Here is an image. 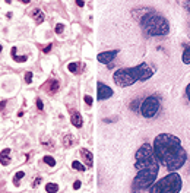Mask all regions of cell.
Instances as JSON below:
<instances>
[{
  "label": "cell",
  "instance_id": "obj_21",
  "mask_svg": "<svg viewBox=\"0 0 190 193\" xmlns=\"http://www.w3.org/2000/svg\"><path fill=\"white\" fill-rule=\"evenodd\" d=\"M72 168H75V170H78V171H85L86 168L84 164H80L79 161H73L72 162Z\"/></svg>",
  "mask_w": 190,
  "mask_h": 193
},
{
  "label": "cell",
  "instance_id": "obj_31",
  "mask_svg": "<svg viewBox=\"0 0 190 193\" xmlns=\"http://www.w3.org/2000/svg\"><path fill=\"white\" fill-rule=\"evenodd\" d=\"M79 187H80V181H79V180H76V181L73 183V189H75V190H78Z\"/></svg>",
  "mask_w": 190,
  "mask_h": 193
},
{
  "label": "cell",
  "instance_id": "obj_3",
  "mask_svg": "<svg viewBox=\"0 0 190 193\" xmlns=\"http://www.w3.org/2000/svg\"><path fill=\"white\" fill-rule=\"evenodd\" d=\"M140 27L149 37H162L170 32V24L162 15L155 12L154 9H145L143 15L138 18Z\"/></svg>",
  "mask_w": 190,
  "mask_h": 193
},
{
  "label": "cell",
  "instance_id": "obj_24",
  "mask_svg": "<svg viewBox=\"0 0 190 193\" xmlns=\"http://www.w3.org/2000/svg\"><path fill=\"white\" fill-rule=\"evenodd\" d=\"M63 29H65V25H63V24H57L56 28H54L56 34H61V32H63Z\"/></svg>",
  "mask_w": 190,
  "mask_h": 193
},
{
  "label": "cell",
  "instance_id": "obj_20",
  "mask_svg": "<svg viewBox=\"0 0 190 193\" xmlns=\"http://www.w3.org/2000/svg\"><path fill=\"white\" fill-rule=\"evenodd\" d=\"M43 160H44V162H46L47 165H50V167H54V165H56V160L53 158L51 155H46V157H44Z\"/></svg>",
  "mask_w": 190,
  "mask_h": 193
},
{
  "label": "cell",
  "instance_id": "obj_19",
  "mask_svg": "<svg viewBox=\"0 0 190 193\" xmlns=\"http://www.w3.org/2000/svg\"><path fill=\"white\" fill-rule=\"evenodd\" d=\"M24 177H25V173H24V171H18V173L15 174V177H13V183L18 186V184H19V181L24 179Z\"/></svg>",
  "mask_w": 190,
  "mask_h": 193
},
{
  "label": "cell",
  "instance_id": "obj_2",
  "mask_svg": "<svg viewBox=\"0 0 190 193\" xmlns=\"http://www.w3.org/2000/svg\"><path fill=\"white\" fill-rule=\"evenodd\" d=\"M155 73V67H152L151 65L148 63H140L135 67H121V69H117L114 75H113V80L117 87L126 88L133 85L135 82L138 80H145L151 79Z\"/></svg>",
  "mask_w": 190,
  "mask_h": 193
},
{
  "label": "cell",
  "instance_id": "obj_7",
  "mask_svg": "<svg viewBox=\"0 0 190 193\" xmlns=\"http://www.w3.org/2000/svg\"><path fill=\"white\" fill-rule=\"evenodd\" d=\"M159 107H161V100H159V97L157 95H149V97H146L143 101H142V104H140V114L143 116L145 119H152V117H155L157 113L159 111Z\"/></svg>",
  "mask_w": 190,
  "mask_h": 193
},
{
  "label": "cell",
  "instance_id": "obj_13",
  "mask_svg": "<svg viewBox=\"0 0 190 193\" xmlns=\"http://www.w3.org/2000/svg\"><path fill=\"white\" fill-rule=\"evenodd\" d=\"M29 16H31V18H34V20H35L37 24H41V22H44V19H46V15L43 13L38 7L32 9V10H31V13H29Z\"/></svg>",
  "mask_w": 190,
  "mask_h": 193
},
{
  "label": "cell",
  "instance_id": "obj_33",
  "mask_svg": "<svg viewBox=\"0 0 190 193\" xmlns=\"http://www.w3.org/2000/svg\"><path fill=\"white\" fill-rule=\"evenodd\" d=\"M51 44H48V46L47 47H44V50H43V51H44V53H48V51H51Z\"/></svg>",
  "mask_w": 190,
  "mask_h": 193
},
{
  "label": "cell",
  "instance_id": "obj_26",
  "mask_svg": "<svg viewBox=\"0 0 190 193\" xmlns=\"http://www.w3.org/2000/svg\"><path fill=\"white\" fill-rule=\"evenodd\" d=\"M25 82L26 84H31L32 82V72H26L25 73Z\"/></svg>",
  "mask_w": 190,
  "mask_h": 193
},
{
  "label": "cell",
  "instance_id": "obj_28",
  "mask_svg": "<svg viewBox=\"0 0 190 193\" xmlns=\"http://www.w3.org/2000/svg\"><path fill=\"white\" fill-rule=\"evenodd\" d=\"M183 7L190 13V0H186V2H183Z\"/></svg>",
  "mask_w": 190,
  "mask_h": 193
},
{
  "label": "cell",
  "instance_id": "obj_4",
  "mask_svg": "<svg viewBox=\"0 0 190 193\" xmlns=\"http://www.w3.org/2000/svg\"><path fill=\"white\" fill-rule=\"evenodd\" d=\"M181 187H183L181 176L177 171H173L157 180L148 190L149 193H180Z\"/></svg>",
  "mask_w": 190,
  "mask_h": 193
},
{
  "label": "cell",
  "instance_id": "obj_27",
  "mask_svg": "<svg viewBox=\"0 0 190 193\" xmlns=\"http://www.w3.org/2000/svg\"><path fill=\"white\" fill-rule=\"evenodd\" d=\"M37 108H38L39 111H43V110H44V104H43V101L39 100V98H37Z\"/></svg>",
  "mask_w": 190,
  "mask_h": 193
},
{
  "label": "cell",
  "instance_id": "obj_34",
  "mask_svg": "<svg viewBox=\"0 0 190 193\" xmlns=\"http://www.w3.org/2000/svg\"><path fill=\"white\" fill-rule=\"evenodd\" d=\"M76 5H78L79 7H82L84 5H85V2H82V0H76Z\"/></svg>",
  "mask_w": 190,
  "mask_h": 193
},
{
  "label": "cell",
  "instance_id": "obj_18",
  "mask_svg": "<svg viewBox=\"0 0 190 193\" xmlns=\"http://www.w3.org/2000/svg\"><path fill=\"white\" fill-rule=\"evenodd\" d=\"M46 192L47 193H57L59 192V186L56 183H47L46 184Z\"/></svg>",
  "mask_w": 190,
  "mask_h": 193
},
{
  "label": "cell",
  "instance_id": "obj_5",
  "mask_svg": "<svg viewBox=\"0 0 190 193\" xmlns=\"http://www.w3.org/2000/svg\"><path fill=\"white\" fill-rule=\"evenodd\" d=\"M135 168L138 171H140V170H151V168H159V164H158L157 158L154 155L152 145L143 143L136 151V155H135Z\"/></svg>",
  "mask_w": 190,
  "mask_h": 193
},
{
  "label": "cell",
  "instance_id": "obj_17",
  "mask_svg": "<svg viewBox=\"0 0 190 193\" xmlns=\"http://www.w3.org/2000/svg\"><path fill=\"white\" fill-rule=\"evenodd\" d=\"M73 143H75V139H73V136L72 135H65L63 136V145H65L66 148H70V147H73Z\"/></svg>",
  "mask_w": 190,
  "mask_h": 193
},
{
  "label": "cell",
  "instance_id": "obj_12",
  "mask_svg": "<svg viewBox=\"0 0 190 193\" xmlns=\"http://www.w3.org/2000/svg\"><path fill=\"white\" fill-rule=\"evenodd\" d=\"M80 157H82V160H84V162L86 164L88 168H91V167L94 165V157H92L91 151H88V149H85V148H82V149H80Z\"/></svg>",
  "mask_w": 190,
  "mask_h": 193
},
{
  "label": "cell",
  "instance_id": "obj_14",
  "mask_svg": "<svg viewBox=\"0 0 190 193\" xmlns=\"http://www.w3.org/2000/svg\"><path fill=\"white\" fill-rule=\"evenodd\" d=\"M10 149L9 148H5L2 152H0V162L3 164V165H9V162H10Z\"/></svg>",
  "mask_w": 190,
  "mask_h": 193
},
{
  "label": "cell",
  "instance_id": "obj_23",
  "mask_svg": "<svg viewBox=\"0 0 190 193\" xmlns=\"http://www.w3.org/2000/svg\"><path fill=\"white\" fill-rule=\"evenodd\" d=\"M12 59L15 60V61L24 63V61H26V60H28V57H26V56H18V54H12Z\"/></svg>",
  "mask_w": 190,
  "mask_h": 193
},
{
  "label": "cell",
  "instance_id": "obj_30",
  "mask_svg": "<svg viewBox=\"0 0 190 193\" xmlns=\"http://www.w3.org/2000/svg\"><path fill=\"white\" fill-rule=\"evenodd\" d=\"M39 183H41V177H37V179L34 180V183H32V186L34 187H37L39 184Z\"/></svg>",
  "mask_w": 190,
  "mask_h": 193
},
{
  "label": "cell",
  "instance_id": "obj_11",
  "mask_svg": "<svg viewBox=\"0 0 190 193\" xmlns=\"http://www.w3.org/2000/svg\"><path fill=\"white\" fill-rule=\"evenodd\" d=\"M70 123H72L75 127H82V124H84V120H82V116L79 114L78 110H75V108H70Z\"/></svg>",
  "mask_w": 190,
  "mask_h": 193
},
{
  "label": "cell",
  "instance_id": "obj_15",
  "mask_svg": "<svg viewBox=\"0 0 190 193\" xmlns=\"http://www.w3.org/2000/svg\"><path fill=\"white\" fill-rule=\"evenodd\" d=\"M181 61L184 65H190V46H187L181 53Z\"/></svg>",
  "mask_w": 190,
  "mask_h": 193
},
{
  "label": "cell",
  "instance_id": "obj_36",
  "mask_svg": "<svg viewBox=\"0 0 190 193\" xmlns=\"http://www.w3.org/2000/svg\"><path fill=\"white\" fill-rule=\"evenodd\" d=\"M2 48H3V47H2V44H0V53H2Z\"/></svg>",
  "mask_w": 190,
  "mask_h": 193
},
{
  "label": "cell",
  "instance_id": "obj_6",
  "mask_svg": "<svg viewBox=\"0 0 190 193\" xmlns=\"http://www.w3.org/2000/svg\"><path fill=\"white\" fill-rule=\"evenodd\" d=\"M159 168H151V170H140L133 179V189L136 190H146L157 181Z\"/></svg>",
  "mask_w": 190,
  "mask_h": 193
},
{
  "label": "cell",
  "instance_id": "obj_10",
  "mask_svg": "<svg viewBox=\"0 0 190 193\" xmlns=\"http://www.w3.org/2000/svg\"><path fill=\"white\" fill-rule=\"evenodd\" d=\"M59 88H60V82L56 79V78H50V79L43 85V89H44L48 95H54V94L59 91Z\"/></svg>",
  "mask_w": 190,
  "mask_h": 193
},
{
  "label": "cell",
  "instance_id": "obj_35",
  "mask_svg": "<svg viewBox=\"0 0 190 193\" xmlns=\"http://www.w3.org/2000/svg\"><path fill=\"white\" fill-rule=\"evenodd\" d=\"M132 193H140V190H136V189H132Z\"/></svg>",
  "mask_w": 190,
  "mask_h": 193
},
{
  "label": "cell",
  "instance_id": "obj_9",
  "mask_svg": "<svg viewBox=\"0 0 190 193\" xmlns=\"http://www.w3.org/2000/svg\"><path fill=\"white\" fill-rule=\"evenodd\" d=\"M118 50H110V51H102V53H99L97 56V59H98L99 63H102V65H110L113 60L116 59V56H117Z\"/></svg>",
  "mask_w": 190,
  "mask_h": 193
},
{
  "label": "cell",
  "instance_id": "obj_25",
  "mask_svg": "<svg viewBox=\"0 0 190 193\" xmlns=\"http://www.w3.org/2000/svg\"><path fill=\"white\" fill-rule=\"evenodd\" d=\"M84 101H85L86 106H92V102H94V100H92L91 95H85V97H84Z\"/></svg>",
  "mask_w": 190,
  "mask_h": 193
},
{
  "label": "cell",
  "instance_id": "obj_8",
  "mask_svg": "<svg viewBox=\"0 0 190 193\" xmlns=\"http://www.w3.org/2000/svg\"><path fill=\"white\" fill-rule=\"evenodd\" d=\"M113 94H114V91H113L108 85H105L102 82H98V84H97V98H98L99 101H104V100H107V98L113 97Z\"/></svg>",
  "mask_w": 190,
  "mask_h": 193
},
{
  "label": "cell",
  "instance_id": "obj_1",
  "mask_svg": "<svg viewBox=\"0 0 190 193\" xmlns=\"http://www.w3.org/2000/svg\"><path fill=\"white\" fill-rule=\"evenodd\" d=\"M152 149L158 164L164 167L165 170H168L170 173L180 170L187 161V152L181 145V140L176 135H158L154 139Z\"/></svg>",
  "mask_w": 190,
  "mask_h": 193
},
{
  "label": "cell",
  "instance_id": "obj_29",
  "mask_svg": "<svg viewBox=\"0 0 190 193\" xmlns=\"http://www.w3.org/2000/svg\"><path fill=\"white\" fill-rule=\"evenodd\" d=\"M186 98L190 101V84H187V87H186Z\"/></svg>",
  "mask_w": 190,
  "mask_h": 193
},
{
  "label": "cell",
  "instance_id": "obj_16",
  "mask_svg": "<svg viewBox=\"0 0 190 193\" xmlns=\"http://www.w3.org/2000/svg\"><path fill=\"white\" fill-rule=\"evenodd\" d=\"M79 69H80V63H78V61H72L67 65V70L70 73H79Z\"/></svg>",
  "mask_w": 190,
  "mask_h": 193
},
{
  "label": "cell",
  "instance_id": "obj_32",
  "mask_svg": "<svg viewBox=\"0 0 190 193\" xmlns=\"http://www.w3.org/2000/svg\"><path fill=\"white\" fill-rule=\"evenodd\" d=\"M6 101H2V102H0V111H3V110H5V108H6Z\"/></svg>",
  "mask_w": 190,
  "mask_h": 193
},
{
  "label": "cell",
  "instance_id": "obj_22",
  "mask_svg": "<svg viewBox=\"0 0 190 193\" xmlns=\"http://www.w3.org/2000/svg\"><path fill=\"white\" fill-rule=\"evenodd\" d=\"M140 104H142V101H140V100L133 101V102L130 104V108L133 110V111H136V113H138L139 110H140Z\"/></svg>",
  "mask_w": 190,
  "mask_h": 193
}]
</instances>
